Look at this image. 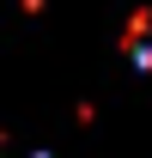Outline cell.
<instances>
[{
  "label": "cell",
  "mask_w": 152,
  "mask_h": 158,
  "mask_svg": "<svg viewBox=\"0 0 152 158\" xmlns=\"http://www.w3.org/2000/svg\"><path fill=\"white\" fill-rule=\"evenodd\" d=\"M122 43H128V61H134V67H152V6L128 19V31H122Z\"/></svg>",
  "instance_id": "obj_1"
}]
</instances>
